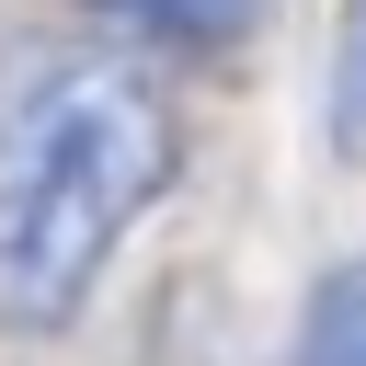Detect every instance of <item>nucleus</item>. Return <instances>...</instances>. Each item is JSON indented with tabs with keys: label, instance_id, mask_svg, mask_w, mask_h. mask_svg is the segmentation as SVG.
<instances>
[{
	"label": "nucleus",
	"instance_id": "obj_1",
	"mask_svg": "<svg viewBox=\"0 0 366 366\" xmlns=\"http://www.w3.org/2000/svg\"><path fill=\"white\" fill-rule=\"evenodd\" d=\"M183 126L114 46H23L0 69V332H69L172 194Z\"/></svg>",
	"mask_w": 366,
	"mask_h": 366
},
{
	"label": "nucleus",
	"instance_id": "obj_2",
	"mask_svg": "<svg viewBox=\"0 0 366 366\" xmlns=\"http://www.w3.org/2000/svg\"><path fill=\"white\" fill-rule=\"evenodd\" d=\"M286 366H366V263H332V274L309 286Z\"/></svg>",
	"mask_w": 366,
	"mask_h": 366
},
{
	"label": "nucleus",
	"instance_id": "obj_3",
	"mask_svg": "<svg viewBox=\"0 0 366 366\" xmlns=\"http://www.w3.org/2000/svg\"><path fill=\"white\" fill-rule=\"evenodd\" d=\"M332 149L366 160V0H343V34H332Z\"/></svg>",
	"mask_w": 366,
	"mask_h": 366
},
{
	"label": "nucleus",
	"instance_id": "obj_4",
	"mask_svg": "<svg viewBox=\"0 0 366 366\" xmlns=\"http://www.w3.org/2000/svg\"><path fill=\"white\" fill-rule=\"evenodd\" d=\"M126 23H149V34H183V46H217V34H240L263 0H114Z\"/></svg>",
	"mask_w": 366,
	"mask_h": 366
}]
</instances>
